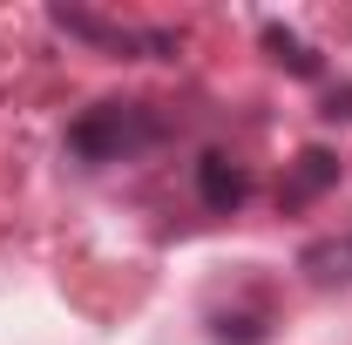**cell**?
Returning <instances> with one entry per match:
<instances>
[{"mask_svg":"<svg viewBox=\"0 0 352 345\" xmlns=\"http://www.w3.org/2000/svg\"><path fill=\"white\" fill-rule=\"evenodd\" d=\"M298 271H305L318 291H332V285H352V230H346V237H318V244H305Z\"/></svg>","mask_w":352,"mask_h":345,"instance_id":"obj_3","label":"cell"},{"mask_svg":"<svg viewBox=\"0 0 352 345\" xmlns=\"http://www.w3.org/2000/svg\"><path fill=\"white\" fill-rule=\"evenodd\" d=\"M264 41L278 47V61H285L292 75H305V82H311V75H318V54H311V47L298 41V34H285V27H264Z\"/></svg>","mask_w":352,"mask_h":345,"instance_id":"obj_6","label":"cell"},{"mask_svg":"<svg viewBox=\"0 0 352 345\" xmlns=\"http://www.w3.org/2000/svg\"><path fill=\"white\" fill-rule=\"evenodd\" d=\"M54 27H68V34H82V41H102V47H116V54H129V47L176 54L170 34H135V27H116V21H95V14H82V7H54Z\"/></svg>","mask_w":352,"mask_h":345,"instance_id":"obj_2","label":"cell"},{"mask_svg":"<svg viewBox=\"0 0 352 345\" xmlns=\"http://www.w3.org/2000/svg\"><path fill=\"white\" fill-rule=\"evenodd\" d=\"M197 190H204L210 210H237V203L251 197V176L237 170L230 156H204V163H197Z\"/></svg>","mask_w":352,"mask_h":345,"instance_id":"obj_4","label":"cell"},{"mask_svg":"<svg viewBox=\"0 0 352 345\" xmlns=\"http://www.w3.org/2000/svg\"><path fill=\"white\" fill-rule=\"evenodd\" d=\"M332 183H339V156H332V149H305V156H298V170L285 176V190H278V197H285V210H298V203H311V197H318V190H332Z\"/></svg>","mask_w":352,"mask_h":345,"instance_id":"obj_5","label":"cell"},{"mask_svg":"<svg viewBox=\"0 0 352 345\" xmlns=\"http://www.w3.org/2000/svg\"><path fill=\"white\" fill-rule=\"evenodd\" d=\"M163 135H170V122L149 102H95L82 122L68 129V149L82 163H129L142 149H156Z\"/></svg>","mask_w":352,"mask_h":345,"instance_id":"obj_1","label":"cell"}]
</instances>
